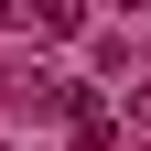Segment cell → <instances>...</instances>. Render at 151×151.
<instances>
[{"instance_id":"3957f363","label":"cell","mask_w":151,"mask_h":151,"mask_svg":"<svg viewBox=\"0 0 151 151\" xmlns=\"http://www.w3.org/2000/svg\"><path fill=\"white\" fill-rule=\"evenodd\" d=\"M129 119H151V76H140V97H129Z\"/></svg>"},{"instance_id":"7a4b0ae2","label":"cell","mask_w":151,"mask_h":151,"mask_svg":"<svg viewBox=\"0 0 151 151\" xmlns=\"http://www.w3.org/2000/svg\"><path fill=\"white\" fill-rule=\"evenodd\" d=\"M108 140H119V119H108V108L86 97V108H76V151H108Z\"/></svg>"},{"instance_id":"6da1fadb","label":"cell","mask_w":151,"mask_h":151,"mask_svg":"<svg viewBox=\"0 0 151 151\" xmlns=\"http://www.w3.org/2000/svg\"><path fill=\"white\" fill-rule=\"evenodd\" d=\"M11 22H32V32H76L86 11H76V0H11Z\"/></svg>"}]
</instances>
